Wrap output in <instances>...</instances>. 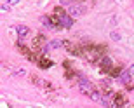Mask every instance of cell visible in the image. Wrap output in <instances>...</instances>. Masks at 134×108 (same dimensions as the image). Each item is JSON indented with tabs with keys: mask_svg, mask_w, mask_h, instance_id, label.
Returning a JSON list of instances; mask_svg holds the SVG:
<instances>
[{
	"mask_svg": "<svg viewBox=\"0 0 134 108\" xmlns=\"http://www.w3.org/2000/svg\"><path fill=\"white\" fill-rule=\"evenodd\" d=\"M44 42H45V37H44V35H38V37H35V39H33V42H31V47H33V49H38V47L44 44Z\"/></svg>",
	"mask_w": 134,
	"mask_h": 108,
	"instance_id": "ba28073f",
	"label": "cell"
},
{
	"mask_svg": "<svg viewBox=\"0 0 134 108\" xmlns=\"http://www.w3.org/2000/svg\"><path fill=\"white\" fill-rule=\"evenodd\" d=\"M54 14L59 16L63 28H71V26H73V19H71V18H70V16L66 14V12H65L63 9H61V7H56V9H54Z\"/></svg>",
	"mask_w": 134,
	"mask_h": 108,
	"instance_id": "7a4b0ae2",
	"label": "cell"
},
{
	"mask_svg": "<svg viewBox=\"0 0 134 108\" xmlns=\"http://www.w3.org/2000/svg\"><path fill=\"white\" fill-rule=\"evenodd\" d=\"M99 66H101V72H103V73L104 72H110V70H111V61H110V58H103Z\"/></svg>",
	"mask_w": 134,
	"mask_h": 108,
	"instance_id": "52a82bcc",
	"label": "cell"
},
{
	"mask_svg": "<svg viewBox=\"0 0 134 108\" xmlns=\"http://www.w3.org/2000/svg\"><path fill=\"white\" fill-rule=\"evenodd\" d=\"M111 37H113L115 40H117V39H120V35H119V33H115V31H111Z\"/></svg>",
	"mask_w": 134,
	"mask_h": 108,
	"instance_id": "5bb4252c",
	"label": "cell"
},
{
	"mask_svg": "<svg viewBox=\"0 0 134 108\" xmlns=\"http://www.w3.org/2000/svg\"><path fill=\"white\" fill-rule=\"evenodd\" d=\"M18 35H19V37H26V35H28V31H30V30H28V26H18Z\"/></svg>",
	"mask_w": 134,
	"mask_h": 108,
	"instance_id": "30bf717a",
	"label": "cell"
},
{
	"mask_svg": "<svg viewBox=\"0 0 134 108\" xmlns=\"http://www.w3.org/2000/svg\"><path fill=\"white\" fill-rule=\"evenodd\" d=\"M110 73H111V77H115V79H119V75L122 73V68H120V66H113V68L110 70Z\"/></svg>",
	"mask_w": 134,
	"mask_h": 108,
	"instance_id": "8fae6325",
	"label": "cell"
},
{
	"mask_svg": "<svg viewBox=\"0 0 134 108\" xmlns=\"http://www.w3.org/2000/svg\"><path fill=\"white\" fill-rule=\"evenodd\" d=\"M125 103H127V101H125L124 94H120V93H115V94H113V101H111L110 105H113V106H124Z\"/></svg>",
	"mask_w": 134,
	"mask_h": 108,
	"instance_id": "8992f818",
	"label": "cell"
},
{
	"mask_svg": "<svg viewBox=\"0 0 134 108\" xmlns=\"http://www.w3.org/2000/svg\"><path fill=\"white\" fill-rule=\"evenodd\" d=\"M85 10H87V7H85V5H82V2H73V4L68 5V14L73 16V18L85 14Z\"/></svg>",
	"mask_w": 134,
	"mask_h": 108,
	"instance_id": "6da1fadb",
	"label": "cell"
},
{
	"mask_svg": "<svg viewBox=\"0 0 134 108\" xmlns=\"http://www.w3.org/2000/svg\"><path fill=\"white\" fill-rule=\"evenodd\" d=\"M61 4H65V5H70V4H73L75 0H59Z\"/></svg>",
	"mask_w": 134,
	"mask_h": 108,
	"instance_id": "4fadbf2b",
	"label": "cell"
},
{
	"mask_svg": "<svg viewBox=\"0 0 134 108\" xmlns=\"http://www.w3.org/2000/svg\"><path fill=\"white\" fill-rule=\"evenodd\" d=\"M37 63H38L40 68H49V66H52V61L47 59V58H38V59H37Z\"/></svg>",
	"mask_w": 134,
	"mask_h": 108,
	"instance_id": "9c48e42d",
	"label": "cell"
},
{
	"mask_svg": "<svg viewBox=\"0 0 134 108\" xmlns=\"http://www.w3.org/2000/svg\"><path fill=\"white\" fill-rule=\"evenodd\" d=\"M61 44L63 42H59V40H52L51 44H47V49H58V47H61Z\"/></svg>",
	"mask_w": 134,
	"mask_h": 108,
	"instance_id": "7c38bea8",
	"label": "cell"
},
{
	"mask_svg": "<svg viewBox=\"0 0 134 108\" xmlns=\"http://www.w3.org/2000/svg\"><path fill=\"white\" fill-rule=\"evenodd\" d=\"M45 23H49L51 26H54V28H58V30L63 28V25H61V19H59V16H58V14H51L49 18L45 19Z\"/></svg>",
	"mask_w": 134,
	"mask_h": 108,
	"instance_id": "5b68a950",
	"label": "cell"
},
{
	"mask_svg": "<svg viewBox=\"0 0 134 108\" xmlns=\"http://www.w3.org/2000/svg\"><path fill=\"white\" fill-rule=\"evenodd\" d=\"M119 80L124 84V85H127V84H134V64L129 66L125 72H122V73L119 75Z\"/></svg>",
	"mask_w": 134,
	"mask_h": 108,
	"instance_id": "3957f363",
	"label": "cell"
},
{
	"mask_svg": "<svg viewBox=\"0 0 134 108\" xmlns=\"http://www.w3.org/2000/svg\"><path fill=\"white\" fill-rule=\"evenodd\" d=\"M79 89H80L84 94H87V96H89V94L94 91V87H92L91 80H87L85 77H79Z\"/></svg>",
	"mask_w": 134,
	"mask_h": 108,
	"instance_id": "277c9868",
	"label": "cell"
}]
</instances>
